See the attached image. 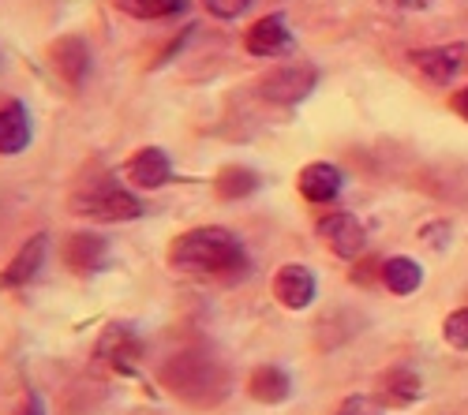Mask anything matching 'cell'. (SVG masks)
<instances>
[{
	"label": "cell",
	"instance_id": "7c38bea8",
	"mask_svg": "<svg viewBox=\"0 0 468 415\" xmlns=\"http://www.w3.org/2000/svg\"><path fill=\"white\" fill-rule=\"evenodd\" d=\"M319 236L323 244L337 254V258H360L364 247H367V229L356 213H345V210H334L319 221Z\"/></svg>",
	"mask_w": 468,
	"mask_h": 415
},
{
	"label": "cell",
	"instance_id": "9a60e30c",
	"mask_svg": "<svg viewBox=\"0 0 468 415\" xmlns=\"http://www.w3.org/2000/svg\"><path fill=\"white\" fill-rule=\"evenodd\" d=\"M248 397L255 404H285L292 397V379H289V370L278 367V363H259L251 374H248V382H244Z\"/></svg>",
	"mask_w": 468,
	"mask_h": 415
},
{
	"label": "cell",
	"instance_id": "2e32d148",
	"mask_svg": "<svg viewBox=\"0 0 468 415\" xmlns=\"http://www.w3.org/2000/svg\"><path fill=\"white\" fill-rule=\"evenodd\" d=\"M409 60L427 75L431 83H450L464 64V46H431V49H412Z\"/></svg>",
	"mask_w": 468,
	"mask_h": 415
},
{
	"label": "cell",
	"instance_id": "9c48e42d",
	"mask_svg": "<svg viewBox=\"0 0 468 415\" xmlns=\"http://www.w3.org/2000/svg\"><path fill=\"white\" fill-rule=\"evenodd\" d=\"M60 262L75 277H94L112 262V244L101 233H71L60 244Z\"/></svg>",
	"mask_w": 468,
	"mask_h": 415
},
{
	"label": "cell",
	"instance_id": "277c9868",
	"mask_svg": "<svg viewBox=\"0 0 468 415\" xmlns=\"http://www.w3.org/2000/svg\"><path fill=\"white\" fill-rule=\"evenodd\" d=\"M315 87H319V67L307 64V60H289V64L274 67L270 75H262L259 94L266 101H274V105H296Z\"/></svg>",
	"mask_w": 468,
	"mask_h": 415
},
{
	"label": "cell",
	"instance_id": "5bb4252c",
	"mask_svg": "<svg viewBox=\"0 0 468 415\" xmlns=\"http://www.w3.org/2000/svg\"><path fill=\"white\" fill-rule=\"evenodd\" d=\"M296 187L311 206H326L345 192V172L334 161H311V165L300 169Z\"/></svg>",
	"mask_w": 468,
	"mask_h": 415
},
{
	"label": "cell",
	"instance_id": "cb8c5ba5",
	"mask_svg": "<svg viewBox=\"0 0 468 415\" xmlns=\"http://www.w3.org/2000/svg\"><path fill=\"white\" fill-rule=\"evenodd\" d=\"M386 8H398V12H427L431 5H439V0H382Z\"/></svg>",
	"mask_w": 468,
	"mask_h": 415
},
{
	"label": "cell",
	"instance_id": "52a82bcc",
	"mask_svg": "<svg viewBox=\"0 0 468 415\" xmlns=\"http://www.w3.org/2000/svg\"><path fill=\"white\" fill-rule=\"evenodd\" d=\"M121 176L135 192H162L165 183H173V158L165 146H139L135 154L121 165Z\"/></svg>",
	"mask_w": 468,
	"mask_h": 415
},
{
	"label": "cell",
	"instance_id": "4fadbf2b",
	"mask_svg": "<svg viewBox=\"0 0 468 415\" xmlns=\"http://www.w3.org/2000/svg\"><path fill=\"white\" fill-rule=\"evenodd\" d=\"M30 142H34V120L27 101L5 98L0 101V158H19Z\"/></svg>",
	"mask_w": 468,
	"mask_h": 415
},
{
	"label": "cell",
	"instance_id": "ffe728a7",
	"mask_svg": "<svg viewBox=\"0 0 468 415\" xmlns=\"http://www.w3.org/2000/svg\"><path fill=\"white\" fill-rule=\"evenodd\" d=\"M191 0H112L116 12H124L132 19H143V23H158V19H173V16H184Z\"/></svg>",
	"mask_w": 468,
	"mask_h": 415
},
{
	"label": "cell",
	"instance_id": "d4e9b609",
	"mask_svg": "<svg viewBox=\"0 0 468 415\" xmlns=\"http://www.w3.org/2000/svg\"><path fill=\"white\" fill-rule=\"evenodd\" d=\"M19 415H49V408H46L42 393L30 389V393H27V400H23V408H19Z\"/></svg>",
	"mask_w": 468,
	"mask_h": 415
},
{
	"label": "cell",
	"instance_id": "6da1fadb",
	"mask_svg": "<svg viewBox=\"0 0 468 415\" xmlns=\"http://www.w3.org/2000/svg\"><path fill=\"white\" fill-rule=\"evenodd\" d=\"M165 262L169 270L187 277H225L248 266V251L244 240L232 229H225V224H195V229L173 236Z\"/></svg>",
	"mask_w": 468,
	"mask_h": 415
},
{
	"label": "cell",
	"instance_id": "ba28073f",
	"mask_svg": "<svg viewBox=\"0 0 468 415\" xmlns=\"http://www.w3.org/2000/svg\"><path fill=\"white\" fill-rule=\"evenodd\" d=\"M49 64L68 90H83V83L90 79V67H94V53L83 34H60L49 46Z\"/></svg>",
	"mask_w": 468,
	"mask_h": 415
},
{
	"label": "cell",
	"instance_id": "7a4b0ae2",
	"mask_svg": "<svg viewBox=\"0 0 468 415\" xmlns=\"http://www.w3.org/2000/svg\"><path fill=\"white\" fill-rule=\"evenodd\" d=\"M158 382L169 397H176L180 404L191 408H218L229 389H232V374L225 367V359H218L210 348L203 345H187L180 352H173L162 367H158Z\"/></svg>",
	"mask_w": 468,
	"mask_h": 415
},
{
	"label": "cell",
	"instance_id": "8992f818",
	"mask_svg": "<svg viewBox=\"0 0 468 415\" xmlns=\"http://www.w3.org/2000/svg\"><path fill=\"white\" fill-rule=\"evenodd\" d=\"M49 233H34L19 244V251L8 258V266L0 270V292H19L27 285H34L37 277H42L46 270V262H49Z\"/></svg>",
	"mask_w": 468,
	"mask_h": 415
},
{
	"label": "cell",
	"instance_id": "30bf717a",
	"mask_svg": "<svg viewBox=\"0 0 468 415\" xmlns=\"http://www.w3.org/2000/svg\"><path fill=\"white\" fill-rule=\"evenodd\" d=\"M244 49L251 57H262V60H274V57H289L296 49V37L289 30V19L285 12H270L262 19H255L244 34Z\"/></svg>",
	"mask_w": 468,
	"mask_h": 415
},
{
	"label": "cell",
	"instance_id": "d6986e66",
	"mask_svg": "<svg viewBox=\"0 0 468 415\" xmlns=\"http://www.w3.org/2000/svg\"><path fill=\"white\" fill-rule=\"evenodd\" d=\"M420 379L409 370V367H394V370H386L382 379H378V400L386 408H409L420 400Z\"/></svg>",
	"mask_w": 468,
	"mask_h": 415
},
{
	"label": "cell",
	"instance_id": "ac0fdd59",
	"mask_svg": "<svg viewBox=\"0 0 468 415\" xmlns=\"http://www.w3.org/2000/svg\"><path fill=\"white\" fill-rule=\"evenodd\" d=\"M378 281L394 292V296H412L423 285V266L409 254H394L378 266Z\"/></svg>",
	"mask_w": 468,
	"mask_h": 415
},
{
	"label": "cell",
	"instance_id": "7402d4cb",
	"mask_svg": "<svg viewBox=\"0 0 468 415\" xmlns=\"http://www.w3.org/2000/svg\"><path fill=\"white\" fill-rule=\"evenodd\" d=\"M251 5H255V0H203V8H207L214 19H221V23L240 19V16H244Z\"/></svg>",
	"mask_w": 468,
	"mask_h": 415
},
{
	"label": "cell",
	"instance_id": "603a6c76",
	"mask_svg": "<svg viewBox=\"0 0 468 415\" xmlns=\"http://www.w3.org/2000/svg\"><path fill=\"white\" fill-rule=\"evenodd\" d=\"M382 408H386V404H382L378 397H364V393H360V397H345L334 415H386Z\"/></svg>",
	"mask_w": 468,
	"mask_h": 415
},
{
	"label": "cell",
	"instance_id": "8fae6325",
	"mask_svg": "<svg viewBox=\"0 0 468 415\" xmlns=\"http://www.w3.org/2000/svg\"><path fill=\"white\" fill-rule=\"evenodd\" d=\"M315 292H319V281L303 262H285V266H278L274 281H270V296L285 311H307L315 304Z\"/></svg>",
	"mask_w": 468,
	"mask_h": 415
},
{
	"label": "cell",
	"instance_id": "5b68a950",
	"mask_svg": "<svg viewBox=\"0 0 468 415\" xmlns=\"http://www.w3.org/2000/svg\"><path fill=\"white\" fill-rule=\"evenodd\" d=\"M143 352H146V345H143V337L135 333V326H128V322H109L105 333L98 337L94 359L105 363L112 374H135Z\"/></svg>",
	"mask_w": 468,
	"mask_h": 415
},
{
	"label": "cell",
	"instance_id": "484cf974",
	"mask_svg": "<svg viewBox=\"0 0 468 415\" xmlns=\"http://www.w3.org/2000/svg\"><path fill=\"white\" fill-rule=\"evenodd\" d=\"M453 109H457V117H461V120H468V87H464V90H457Z\"/></svg>",
	"mask_w": 468,
	"mask_h": 415
},
{
	"label": "cell",
	"instance_id": "44dd1931",
	"mask_svg": "<svg viewBox=\"0 0 468 415\" xmlns=\"http://www.w3.org/2000/svg\"><path fill=\"white\" fill-rule=\"evenodd\" d=\"M442 337H446V345H450V348L468 352V307L453 311V315L442 322Z\"/></svg>",
	"mask_w": 468,
	"mask_h": 415
},
{
	"label": "cell",
	"instance_id": "e0dca14e",
	"mask_svg": "<svg viewBox=\"0 0 468 415\" xmlns=\"http://www.w3.org/2000/svg\"><path fill=\"white\" fill-rule=\"evenodd\" d=\"M262 187V176L248 165H221L214 172V195L218 202H244Z\"/></svg>",
	"mask_w": 468,
	"mask_h": 415
},
{
	"label": "cell",
	"instance_id": "3957f363",
	"mask_svg": "<svg viewBox=\"0 0 468 415\" xmlns=\"http://www.w3.org/2000/svg\"><path fill=\"white\" fill-rule=\"evenodd\" d=\"M68 210L75 217H87V221H101V224H128L146 217V202L135 187L124 183V176H98L90 180L80 192H71Z\"/></svg>",
	"mask_w": 468,
	"mask_h": 415
}]
</instances>
